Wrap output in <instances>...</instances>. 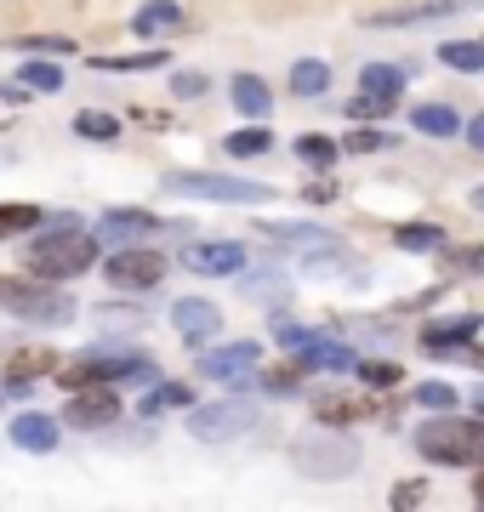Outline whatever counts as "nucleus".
Listing matches in <instances>:
<instances>
[{
    "mask_svg": "<svg viewBox=\"0 0 484 512\" xmlns=\"http://www.w3.org/2000/svg\"><path fill=\"white\" fill-rule=\"evenodd\" d=\"M0 399H6V376H0Z\"/></svg>",
    "mask_w": 484,
    "mask_h": 512,
    "instance_id": "nucleus-50",
    "label": "nucleus"
},
{
    "mask_svg": "<svg viewBox=\"0 0 484 512\" xmlns=\"http://www.w3.org/2000/svg\"><path fill=\"white\" fill-rule=\"evenodd\" d=\"M18 80L29 92H57V86H63V69H57V63H23Z\"/></svg>",
    "mask_w": 484,
    "mask_h": 512,
    "instance_id": "nucleus-34",
    "label": "nucleus"
},
{
    "mask_svg": "<svg viewBox=\"0 0 484 512\" xmlns=\"http://www.w3.org/2000/svg\"><path fill=\"white\" fill-rule=\"evenodd\" d=\"M75 131H80V137H97V143H109L120 126H114L109 114H92V109H86V114H75Z\"/></svg>",
    "mask_w": 484,
    "mask_h": 512,
    "instance_id": "nucleus-38",
    "label": "nucleus"
},
{
    "mask_svg": "<svg viewBox=\"0 0 484 512\" xmlns=\"http://www.w3.org/2000/svg\"><path fill=\"white\" fill-rule=\"evenodd\" d=\"M376 148H393V137H382V131H365V126L348 137V154H376Z\"/></svg>",
    "mask_w": 484,
    "mask_h": 512,
    "instance_id": "nucleus-41",
    "label": "nucleus"
},
{
    "mask_svg": "<svg viewBox=\"0 0 484 512\" xmlns=\"http://www.w3.org/2000/svg\"><path fill=\"white\" fill-rule=\"evenodd\" d=\"M302 200H308V205H331V200H336V188L325 183V177H319V183H308V188H302Z\"/></svg>",
    "mask_w": 484,
    "mask_h": 512,
    "instance_id": "nucleus-43",
    "label": "nucleus"
},
{
    "mask_svg": "<svg viewBox=\"0 0 484 512\" xmlns=\"http://www.w3.org/2000/svg\"><path fill=\"white\" fill-rule=\"evenodd\" d=\"M46 234L23 251V268L35 279H75L97 262V234H86L75 217H46Z\"/></svg>",
    "mask_w": 484,
    "mask_h": 512,
    "instance_id": "nucleus-1",
    "label": "nucleus"
},
{
    "mask_svg": "<svg viewBox=\"0 0 484 512\" xmlns=\"http://www.w3.org/2000/svg\"><path fill=\"white\" fill-rule=\"evenodd\" d=\"M297 160L308 165V171H331V165L342 160V148H336L331 137H319V131H308V137H297Z\"/></svg>",
    "mask_w": 484,
    "mask_h": 512,
    "instance_id": "nucleus-24",
    "label": "nucleus"
},
{
    "mask_svg": "<svg viewBox=\"0 0 484 512\" xmlns=\"http://www.w3.org/2000/svg\"><path fill=\"white\" fill-rule=\"evenodd\" d=\"M52 370H57L52 348H18L6 359V376H12V382H40V376H52Z\"/></svg>",
    "mask_w": 484,
    "mask_h": 512,
    "instance_id": "nucleus-21",
    "label": "nucleus"
},
{
    "mask_svg": "<svg viewBox=\"0 0 484 512\" xmlns=\"http://www.w3.org/2000/svg\"><path fill=\"white\" fill-rule=\"evenodd\" d=\"M473 205H479V211H484V188H473Z\"/></svg>",
    "mask_w": 484,
    "mask_h": 512,
    "instance_id": "nucleus-48",
    "label": "nucleus"
},
{
    "mask_svg": "<svg viewBox=\"0 0 484 512\" xmlns=\"http://www.w3.org/2000/svg\"><path fill=\"white\" fill-rule=\"evenodd\" d=\"M228 92H234V109L251 114V120H268V114H274V92L262 86L257 74H234V86H228Z\"/></svg>",
    "mask_w": 484,
    "mask_h": 512,
    "instance_id": "nucleus-18",
    "label": "nucleus"
},
{
    "mask_svg": "<svg viewBox=\"0 0 484 512\" xmlns=\"http://www.w3.org/2000/svg\"><path fill=\"white\" fill-rule=\"evenodd\" d=\"M479 330V313H456V319H433L428 330H422V348L428 353H456L467 348V336Z\"/></svg>",
    "mask_w": 484,
    "mask_h": 512,
    "instance_id": "nucleus-15",
    "label": "nucleus"
},
{
    "mask_svg": "<svg viewBox=\"0 0 484 512\" xmlns=\"http://www.w3.org/2000/svg\"><path fill=\"white\" fill-rule=\"evenodd\" d=\"M257 387L274 393V399H291V393H297V376H291V370H268V376H257Z\"/></svg>",
    "mask_w": 484,
    "mask_h": 512,
    "instance_id": "nucleus-40",
    "label": "nucleus"
},
{
    "mask_svg": "<svg viewBox=\"0 0 484 512\" xmlns=\"http://www.w3.org/2000/svg\"><path fill=\"white\" fill-rule=\"evenodd\" d=\"M171 325H177V336H183L188 348H205V342L223 330V313L211 308V302H200V296H183V302L171 308Z\"/></svg>",
    "mask_w": 484,
    "mask_h": 512,
    "instance_id": "nucleus-12",
    "label": "nucleus"
},
{
    "mask_svg": "<svg viewBox=\"0 0 484 512\" xmlns=\"http://www.w3.org/2000/svg\"><path fill=\"white\" fill-rule=\"evenodd\" d=\"M40 211L35 205H0V239H12V234H29V228H40Z\"/></svg>",
    "mask_w": 484,
    "mask_h": 512,
    "instance_id": "nucleus-32",
    "label": "nucleus"
},
{
    "mask_svg": "<svg viewBox=\"0 0 484 512\" xmlns=\"http://www.w3.org/2000/svg\"><path fill=\"white\" fill-rule=\"evenodd\" d=\"M416 404H422V410H456V387L450 382H422L416 387Z\"/></svg>",
    "mask_w": 484,
    "mask_h": 512,
    "instance_id": "nucleus-36",
    "label": "nucleus"
},
{
    "mask_svg": "<svg viewBox=\"0 0 484 512\" xmlns=\"http://www.w3.org/2000/svg\"><path fill=\"white\" fill-rule=\"evenodd\" d=\"M188 404H194L188 382H154L149 399H143V416H154V410H188Z\"/></svg>",
    "mask_w": 484,
    "mask_h": 512,
    "instance_id": "nucleus-27",
    "label": "nucleus"
},
{
    "mask_svg": "<svg viewBox=\"0 0 484 512\" xmlns=\"http://www.w3.org/2000/svg\"><path fill=\"white\" fill-rule=\"evenodd\" d=\"M6 433H12V444L29 450V456H46V450H57V439H63V427H57L52 416H40V410H23Z\"/></svg>",
    "mask_w": 484,
    "mask_h": 512,
    "instance_id": "nucleus-13",
    "label": "nucleus"
},
{
    "mask_svg": "<svg viewBox=\"0 0 484 512\" xmlns=\"http://www.w3.org/2000/svg\"><path fill=\"white\" fill-rule=\"evenodd\" d=\"M262 234L274 239V245H297V251H314V245H342V234L314 228V222H268Z\"/></svg>",
    "mask_w": 484,
    "mask_h": 512,
    "instance_id": "nucleus-17",
    "label": "nucleus"
},
{
    "mask_svg": "<svg viewBox=\"0 0 484 512\" xmlns=\"http://www.w3.org/2000/svg\"><path fill=\"white\" fill-rule=\"evenodd\" d=\"M479 410H484V399H479Z\"/></svg>",
    "mask_w": 484,
    "mask_h": 512,
    "instance_id": "nucleus-51",
    "label": "nucleus"
},
{
    "mask_svg": "<svg viewBox=\"0 0 484 512\" xmlns=\"http://www.w3.org/2000/svg\"><path fill=\"white\" fill-rule=\"evenodd\" d=\"M342 114L365 126V120H382V114H393V97H371V92H359L354 103H342Z\"/></svg>",
    "mask_w": 484,
    "mask_h": 512,
    "instance_id": "nucleus-35",
    "label": "nucleus"
},
{
    "mask_svg": "<svg viewBox=\"0 0 484 512\" xmlns=\"http://www.w3.org/2000/svg\"><path fill=\"white\" fill-rule=\"evenodd\" d=\"M63 421H69V427H86V433H97V427H114V421H120V399H114V387L97 382V387H80V393H69V410H63Z\"/></svg>",
    "mask_w": 484,
    "mask_h": 512,
    "instance_id": "nucleus-9",
    "label": "nucleus"
},
{
    "mask_svg": "<svg viewBox=\"0 0 484 512\" xmlns=\"http://www.w3.org/2000/svg\"><path fill=\"white\" fill-rule=\"evenodd\" d=\"M240 291L257 296V302H280V296H285V279H280V274H251Z\"/></svg>",
    "mask_w": 484,
    "mask_h": 512,
    "instance_id": "nucleus-37",
    "label": "nucleus"
},
{
    "mask_svg": "<svg viewBox=\"0 0 484 512\" xmlns=\"http://www.w3.org/2000/svg\"><path fill=\"white\" fill-rule=\"evenodd\" d=\"M439 63H450L456 74H479L484 69V46L479 40H445V46H439Z\"/></svg>",
    "mask_w": 484,
    "mask_h": 512,
    "instance_id": "nucleus-26",
    "label": "nucleus"
},
{
    "mask_svg": "<svg viewBox=\"0 0 484 512\" xmlns=\"http://www.w3.org/2000/svg\"><path fill=\"white\" fill-rule=\"evenodd\" d=\"M92 359V353H86ZM92 370H97V382H126V387H154L160 382V365L154 359H137V353H97L92 359Z\"/></svg>",
    "mask_w": 484,
    "mask_h": 512,
    "instance_id": "nucleus-11",
    "label": "nucleus"
},
{
    "mask_svg": "<svg viewBox=\"0 0 484 512\" xmlns=\"http://www.w3.org/2000/svg\"><path fill=\"white\" fill-rule=\"evenodd\" d=\"M308 336H314V330H302V325H280V342H285V348H297V342H308Z\"/></svg>",
    "mask_w": 484,
    "mask_h": 512,
    "instance_id": "nucleus-46",
    "label": "nucleus"
},
{
    "mask_svg": "<svg viewBox=\"0 0 484 512\" xmlns=\"http://www.w3.org/2000/svg\"><path fill=\"white\" fill-rule=\"evenodd\" d=\"M160 188L177 194V200H205V205H262V200H274V188L268 183L223 177V171H171Z\"/></svg>",
    "mask_w": 484,
    "mask_h": 512,
    "instance_id": "nucleus-2",
    "label": "nucleus"
},
{
    "mask_svg": "<svg viewBox=\"0 0 484 512\" xmlns=\"http://www.w3.org/2000/svg\"><path fill=\"white\" fill-rule=\"evenodd\" d=\"M410 126L428 131V137H456L462 120H456V109H445V103H422V109H410Z\"/></svg>",
    "mask_w": 484,
    "mask_h": 512,
    "instance_id": "nucleus-22",
    "label": "nucleus"
},
{
    "mask_svg": "<svg viewBox=\"0 0 484 512\" xmlns=\"http://www.w3.org/2000/svg\"><path fill=\"white\" fill-rule=\"evenodd\" d=\"M251 365H257V342H234V348L200 353V376L205 382H234V376H245Z\"/></svg>",
    "mask_w": 484,
    "mask_h": 512,
    "instance_id": "nucleus-14",
    "label": "nucleus"
},
{
    "mask_svg": "<svg viewBox=\"0 0 484 512\" xmlns=\"http://www.w3.org/2000/svg\"><path fill=\"white\" fill-rule=\"evenodd\" d=\"M399 86H405V69H388V63H365V69H359V92L399 97Z\"/></svg>",
    "mask_w": 484,
    "mask_h": 512,
    "instance_id": "nucleus-25",
    "label": "nucleus"
},
{
    "mask_svg": "<svg viewBox=\"0 0 484 512\" xmlns=\"http://www.w3.org/2000/svg\"><path fill=\"white\" fill-rule=\"evenodd\" d=\"M416 450L439 467H473V461H484V421L439 416L428 427H416Z\"/></svg>",
    "mask_w": 484,
    "mask_h": 512,
    "instance_id": "nucleus-4",
    "label": "nucleus"
},
{
    "mask_svg": "<svg viewBox=\"0 0 484 512\" xmlns=\"http://www.w3.org/2000/svg\"><path fill=\"white\" fill-rule=\"evenodd\" d=\"M450 262L467 268V274H484V251H450Z\"/></svg>",
    "mask_w": 484,
    "mask_h": 512,
    "instance_id": "nucleus-45",
    "label": "nucleus"
},
{
    "mask_svg": "<svg viewBox=\"0 0 484 512\" xmlns=\"http://www.w3.org/2000/svg\"><path fill=\"white\" fill-rule=\"evenodd\" d=\"M393 239H399L405 251H439V245H445V228H433V222H405Z\"/></svg>",
    "mask_w": 484,
    "mask_h": 512,
    "instance_id": "nucleus-30",
    "label": "nucleus"
},
{
    "mask_svg": "<svg viewBox=\"0 0 484 512\" xmlns=\"http://www.w3.org/2000/svg\"><path fill=\"white\" fill-rule=\"evenodd\" d=\"M0 308L29 319V325H69L75 319V302L63 291H46V285H29V279H0Z\"/></svg>",
    "mask_w": 484,
    "mask_h": 512,
    "instance_id": "nucleus-5",
    "label": "nucleus"
},
{
    "mask_svg": "<svg viewBox=\"0 0 484 512\" xmlns=\"http://www.w3.org/2000/svg\"><path fill=\"white\" fill-rule=\"evenodd\" d=\"M314 421H331V427H342V421H365V399H319Z\"/></svg>",
    "mask_w": 484,
    "mask_h": 512,
    "instance_id": "nucleus-33",
    "label": "nucleus"
},
{
    "mask_svg": "<svg viewBox=\"0 0 484 512\" xmlns=\"http://www.w3.org/2000/svg\"><path fill=\"white\" fill-rule=\"evenodd\" d=\"M473 0H405V6H388V12H371V29H410V23H433V18H456Z\"/></svg>",
    "mask_w": 484,
    "mask_h": 512,
    "instance_id": "nucleus-10",
    "label": "nucleus"
},
{
    "mask_svg": "<svg viewBox=\"0 0 484 512\" xmlns=\"http://www.w3.org/2000/svg\"><path fill=\"white\" fill-rule=\"evenodd\" d=\"M422 495H428V484H399V490H393V507H416Z\"/></svg>",
    "mask_w": 484,
    "mask_h": 512,
    "instance_id": "nucleus-44",
    "label": "nucleus"
},
{
    "mask_svg": "<svg viewBox=\"0 0 484 512\" xmlns=\"http://www.w3.org/2000/svg\"><path fill=\"white\" fill-rule=\"evenodd\" d=\"M166 279V256L149 251V245H131V251H120L109 262V285L114 291H154Z\"/></svg>",
    "mask_w": 484,
    "mask_h": 512,
    "instance_id": "nucleus-7",
    "label": "nucleus"
},
{
    "mask_svg": "<svg viewBox=\"0 0 484 512\" xmlns=\"http://www.w3.org/2000/svg\"><path fill=\"white\" fill-rule=\"evenodd\" d=\"M171 92H177V97H200L205 92V74H171Z\"/></svg>",
    "mask_w": 484,
    "mask_h": 512,
    "instance_id": "nucleus-42",
    "label": "nucleus"
},
{
    "mask_svg": "<svg viewBox=\"0 0 484 512\" xmlns=\"http://www.w3.org/2000/svg\"><path fill=\"white\" fill-rule=\"evenodd\" d=\"M154 228H160V222H154L149 211H109V217L97 222V245H120V239L137 245V239H149Z\"/></svg>",
    "mask_w": 484,
    "mask_h": 512,
    "instance_id": "nucleus-16",
    "label": "nucleus"
},
{
    "mask_svg": "<svg viewBox=\"0 0 484 512\" xmlns=\"http://www.w3.org/2000/svg\"><path fill=\"white\" fill-rule=\"evenodd\" d=\"M479 46H484V40H479Z\"/></svg>",
    "mask_w": 484,
    "mask_h": 512,
    "instance_id": "nucleus-52",
    "label": "nucleus"
},
{
    "mask_svg": "<svg viewBox=\"0 0 484 512\" xmlns=\"http://www.w3.org/2000/svg\"><path fill=\"white\" fill-rule=\"evenodd\" d=\"M473 495H479V501H484V478H479V490H473Z\"/></svg>",
    "mask_w": 484,
    "mask_h": 512,
    "instance_id": "nucleus-49",
    "label": "nucleus"
},
{
    "mask_svg": "<svg viewBox=\"0 0 484 512\" xmlns=\"http://www.w3.org/2000/svg\"><path fill=\"white\" fill-rule=\"evenodd\" d=\"M12 46L18 52H75V40H63V35H18Z\"/></svg>",
    "mask_w": 484,
    "mask_h": 512,
    "instance_id": "nucleus-39",
    "label": "nucleus"
},
{
    "mask_svg": "<svg viewBox=\"0 0 484 512\" xmlns=\"http://www.w3.org/2000/svg\"><path fill=\"white\" fill-rule=\"evenodd\" d=\"M354 376L365 387H399V382H405V370L388 365V359H354Z\"/></svg>",
    "mask_w": 484,
    "mask_h": 512,
    "instance_id": "nucleus-31",
    "label": "nucleus"
},
{
    "mask_svg": "<svg viewBox=\"0 0 484 512\" xmlns=\"http://www.w3.org/2000/svg\"><path fill=\"white\" fill-rule=\"evenodd\" d=\"M257 427V404L245 399H223V404H200L194 416H188V433L200 444H228V439H245Z\"/></svg>",
    "mask_w": 484,
    "mask_h": 512,
    "instance_id": "nucleus-6",
    "label": "nucleus"
},
{
    "mask_svg": "<svg viewBox=\"0 0 484 512\" xmlns=\"http://www.w3.org/2000/svg\"><path fill=\"white\" fill-rule=\"evenodd\" d=\"M183 268L205 279H228L245 274V245L240 239H205V245H183Z\"/></svg>",
    "mask_w": 484,
    "mask_h": 512,
    "instance_id": "nucleus-8",
    "label": "nucleus"
},
{
    "mask_svg": "<svg viewBox=\"0 0 484 512\" xmlns=\"http://www.w3.org/2000/svg\"><path fill=\"white\" fill-rule=\"evenodd\" d=\"M291 461H297V473H308V478H348L359 467V444L342 439L331 421H314V427L291 444Z\"/></svg>",
    "mask_w": 484,
    "mask_h": 512,
    "instance_id": "nucleus-3",
    "label": "nucleus"
},
{
    "mask_svg": "<svg viewBox=\"0 0 484 512\" xmlns=\"http://www.w3.org/2000/svg\"><path fill=\"white\" fill-rule=\"evenodd\" d=\"M297 359H302L308 370H354V353L342 348V342H319V336L297 342Z\"/></svg>",
    "mask_w": 484,
    "mask_h": 512,
    "instance_id": "nucleus-19",
    "label": "nucleus"
},
{
    "mask_svg": "<svg viewBox=\"0 0 484 512\" xmlns=\"http://www.w3.org/2000/svg\"><path fill=\"white\" fill-rule=\"evenodd\" d=\"M177 23H183L177 0H149V6H137V18H131V35H171Z\"/></svg>",
    "mask_w": 484,
    "mask_h": 512,
    "instance_id": "nucleus-20",
    "label": "nucleus"
},
{
    "mask_svg": "<svg viewBox=\"0 0 484 512\" xmlns=\"http://www.w3.org/2000/svg\"><path fill=\"white\" fill-rule=\"evenodd\" d=\"M467 143H473V148H479V154H484V114H479V120H473V126H467Z\"/></svg>",
    "mask_w": 484,
    "mask_h": 512,
    "instance_id": "nucleus-47",
    "label": "nucleus"
},
{
    "mask_svg": "<svg viewBox=\"0 0 484 512\" xmlns=\"http://www.w3.org/2000/svg\"><path fill=\"white\" fill-rule=\"evenodd\" d=\"M228 154H234V160H262V154H274V131H262V126L234 131V137H228Z\"/></svg>",
    "mask_w": 484,
    "mask_h": 512,
    "instance_id": "nucleus-28",
    "label": "nucleus"
},
{
    "mask_svg": "<svg viewBox=\"0 0 484 512\" xmlns=\"http://www.w3.org/2000/svg\"><path fill=\"white\" fill-rule=\"evenodd\" d=\"M325 86H331V63L302 57L297 69H291V92H297V97H325Z\"/></svg>",
    "mask_w": 484,
    "mask_h": 512,
    "instance_id": "nucleus-23",
    "label": "nucleus"
},
{
    "mask_svg": "<svg viewBox=\"0 0 484 512\" xmlns=\"http://www.w3.org/2000/svg\"><path fill=\"white\" fill-rule=\"evenodd\" d=\"M160 63H171L166 52H137V57H92V69H103V74H143V69H160Z\"/></svg>",
    "mask_w": 484,
    "mask_h": 512,
    "instance_id": "nucleus-29",
    "label": "nucleus"
}]
</instances>
